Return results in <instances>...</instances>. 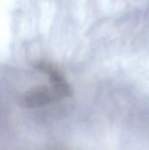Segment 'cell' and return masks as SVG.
Returning a JSON list of instances; mask_svg holds the SVG:
<instances>
[{"instance_id": "obj_1", "label": "cell", "mask_w": 149, "mask_h": 150, "mask_svg": "<svg viewBox=\"0 0 149 150\" xmlns=\"http://www.w3.org/2000/svg\"><path fill=\"white\" fill-rule=\"evenodd\" d=\"M61 98L54 90L47 86H37L27 91L21 98V104L25 108H37L47 105Z\"/></svg>"}]
</instances>
